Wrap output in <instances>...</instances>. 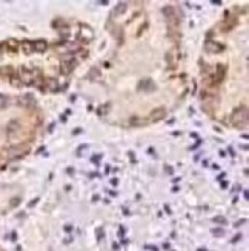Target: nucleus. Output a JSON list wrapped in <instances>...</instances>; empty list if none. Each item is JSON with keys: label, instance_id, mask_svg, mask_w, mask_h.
Here are the masks:
<instances>
[{"label": "nucleus", "instance_id": "nucleus-7", "mask_svg": "<svg viewBox=\"0 0 249 251\" xmlns=\"http://www.w3.org/2000/svg\"><path fill=\"white\" fill-rule=\"evenodd\" d=\"M28 151V148L26 147H13V148H10L8 150V156L11 157V159H14V157H19V156H22L23 153H26Z\"/></svg>", "mask_w": 249, "mask_h": 251}, {"label": "nucleus", "instance_id": "nucleus-3", "mask_svg": "<svg viewBox=\"0 0 249 251\" xmlns=\"http://www.w3.org/2000/svg\"><path fill=\"white\" fill-rule=\"evenodd\" d=\"M19 77H20V80H22L23 85H31V83L34 82V74H33V71H29L28 68H20Z\"/></svg>", "mask_w": 249, "mask_h": 251}, {"label": "nucleus", "instance_id": "nucleus-11", "mask_svg": "<svg viewBox=\"0 0 249 251\" xmlns=\"http://www.w3.org/2000/svg\"><path fill=\"white\" fill-rule=\"evenodd\" d=\"M20 46H22V51H23L26 56H29V54L34 51L33 42H28V40H25V42H22V43H20Z\"/></svg>", "mask_w": 249, "mask_h": 251}, {"label": "nucleus", "instance_id": "nucleus-10", "mask_svg": "<svg viewBox=\"0 0 249 251\" xmlns=\"http://www.w3.org/2000/svg\"><path fill=\"white\" fill-rule=\"evenodd\" d=\"M33 46H34V51L37 53H45L46 48H48V43L45 40H37V42H33Z\"/></svg>", "mask_w": 249, "mask_h": 251}, {"label": "nucleus", "instance_id": "nucleus-15", "mask_svg": "<svg viewBox=\"0 0 249 251\" xmlns=\"http://www.w3.org/2000/svg\"><path fill=\"white\" fill-rule=\"evenodd\" d=\"M126 10H128V5L124 3V2H121V3H118V5L115 6V11H114V13H115V14H123Z\"/></svg>", "mask_w": 249, "mask_h": 251}, {"label": "nucleus", "instance_id": "nucleus-13", "mask_svg": "<svg viewBox=\"0 0 249 251\" xmlns=\"http://www.w3.org/2000/svg\"><path fill=\"white\" fill-rule=\"evenodd\" d=\"M2 76L6 79H13L14 77V68L13 66H3L2 68Z\"/></svg>", "mask_w": 249, "mask_h": 251}, {"label": "nucleus", "instance_id": "nucleus-12", "mask_svg": "<svg viewBox=\"0 0 249 251\" xmlns=\"http://www.w3.org/2000/svg\"><path fill=\"white\" fill-rule=\"evenodd\" d=\"M162 11H163V14H165V17H166L168 20L177 17V16H175V11H174V6H169V5H168V6H165Z\"/></svg>", "mask_w": 249, "mask_h": 251}, {"label": "nucleus", "instance_id": "nucleus-8", "mask_svg": "<svg viewBox=\"0 0 249 251\" xmlns=\"http://www.w3.org/2000/svg\"><path fill=\"white\" fill-rule=\"evenodd\" d=\"M163 117H166V109L165 108H155L151 112V120H162Z\"/></svg>", "mask_w": 249, "mask_h": 251}, {"label": "nucleus", "instance_id": "nucleus-18", "mask_svg": "<svg viewBox=\"0 0 249 251\" xmlns=\"http://www.w3.org/2000/svg\"><path fill=\"white\" fill-rule=\"evenodd\" d=\"M8 43H10L8 46H10V49H11V51H16V49H17V43H16L14 40H10Z\"/></svg>", "mask_w": 249, "mask_h": 251}, {"label": "nucleus", "instance_id": "nucleus-9", "mask_svg": "<svg viewBox=\"0 0 249 251\" xmlns=\"http://www.w3.org/2000/svg\"><path fill=\"white\" fill-rule=\"evenodd\" d=\"M46 91H51V92H59V83L56 79H48L46 80Z\"/></svg>", "mask_w": 249, "mask_h": 251}, {"label": "nucleus", "instance_id": "nucleus-16", "mask_svg": "<svg viewBox=\"0 0 249 251\" xmlns=\"http://www.w3.org/2000/svg\"><path fill=\"white\" fill-rule=\"evenodd\" d=\"M17 128H19V123L17 122H11L8 125V133H14V131H17Z\"/></svg>", "mask_w": 249, "mask_h": 251}, {"label": "nucleus", "instance_id": "nucleus-6", "mask_svg": "<svg viewBox=\"0 0 249 251\" xmlns=\"http://www.w3.org/2000/svg\"><path fill=\"white\" fill-rule=\"evenodd\" d=\"M74 66H75V62L72 60V59H69V60H63L62 62V65H60V73L62 74H69L72 69H74Z\"/></svg>", "mask_w": 249, "mask_h": 251}, {"label": "nucleus", "instance_id": "nucleus-1", "mask_svg": "<svg viewBox=\"0 0 249 251\" xmlns=\"http://www.w3.org/2000/svg\"><path fill=\"white\" fill-rule=\"evenodd\" d=\"M231 122H232V125L235 128H244L247 125V109H246V106L237 108L231 116Z\"/></svg>", "mask_w": 249, "mask_h": 251}, {"label": "nucleus", "instance_id": "nucleus-5", "mask_svg": "<svg viewBox=\"0 0 249 251\" xmlns=\"http://www.w3.org/2000/svg\"><path fill=\"white\" fill-rule=\"evenodd\" d=\"M17 103L20 105V106H34L36 105V99L31 96V94H25V96H22V97H19L17 99Z\"/></svg>", "mask_w": 249, "mask_h": 251}, {"label": "nucleus", "instance_id": "nucleus-4", "mask_svg": "<svg viewBox=\"0 0 249 251\" xmlns=\"http://www.w3.org/2000/svg\"><path fill=\"white\" fill-rule=\"evenodd\" d=\"M205 49H206L208 53L217 54V53H221V51L224 49V46L220 45V43H217V42H206V43H205Z\"/></svg>", "mask_w": 249, "mask_h": 251}, {"label": "nucleus", "instance_id": "nucleus-2", "mask_svg": "<svg viewBox=\"0 0 249 251\" xmlns=\"http://www.w3.org/2000/svg\"><path fill=\"white\" fill-rule=\"evenodd\" d=\"M79 37H80L82 42L88 43V42H91V40L94 39V31H92L89 26L82 25V26H80V34H79Z\"/></svg>", "mask_w": 249, "mask_h": 251}, {"label": "nucleus", "instance_id": "nucleus-14", "mask_svg": "<svg viewBox=\"0 0 249 251\" xmlns=\"http://www.w3.org/2000/svg\"><path fill=\"white\" fill-rule=\"evenodd\" d=\"M10 105V97L5 94H0V109H3Z\"/></svg>", "mask_w": 249, "mask_h": 251}, {"label": "nucleus", "instance_id": "nucleus-17", "mask_svg": "<svg viewBox=\"0 0 249 251\" xmlns=\"http://www.w3.org/2000/svg\"><path fill=\"white\" fill-rule=\"evenodd\" d=\"M98 76H100V71H98L97 68H92V69L89 71V74H88V77H89V79H92V77H95V79H97Z\"/></svg>", "mask_w": 249, "mask_h": 251}]
</instances>
